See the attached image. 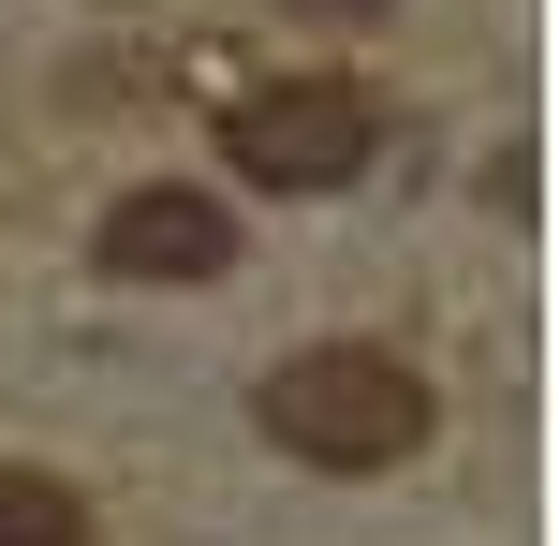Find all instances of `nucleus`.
<instances>
[{
	"instance_id": "7ed1b4c3",
	"label": "nucleus",
	"mask_w": 560,
	"mask_h": 546,
	"mask_svg": "<svg viewBox=\"0 0 560 546\" xmlns=\"http://www.w3.org/2000/svg\"><path fill=\"white\" fill-rule=\"evenodd\" d=\"M236 266V207L222 193H192V177H148V193H118L104 207V281H222Z\"/></svg>"
},
{
	"instance_id": "39448f33",
	"label": "nucleus",
	"mask_w": 560,
	"mask_h": 546,
	"mask_svg": "<svg viewBox=\"0 0 560 546\" xmlns=\"http://www.w3.org/2000/svg\"><path fill=\"white\" fill-rule=\"evenodd\" d=\"M280 15H310V30H354V15H398V0H280Z\"/></svg>"
},
{
	"instance_id": "f257e3e1",
	"label": "nucleus",
	"mask_w": 560,
	"mask_h": 546,
	"mask_svg": "<svg viewBox=\"0 0 560 546\" xmlns=\"http://www.w3.org/2000/svg\"><path fill=\"white\" fill-rule=\"evenodd\" d=\"M252 429L280 458H310V473H398L428 443V384L384 340H310V355H280L252 384Z\"/></svg>"
},
{
	"instance_id": "20e7f679",
	"label": "nucleus",
	"mask_w": 560,
	"mask_h": 546,
	"mask_svg": "<svg viewBox=\"0 0 560 546\" xmlns=\"http://www.w3.org/2000/svg\"><path fill=\"white\" fill-rule=\"evenodd\" d=\"M0 546H89V502L59 488V473L0 458Z\"/></svg>"
},
{
	"instance_id": "f03ea898",
	"label": "nucleus",
	"mask_w": 560,
	"mask_h": 546,
	"mask_svg": "<svg viewBox=\"0 0 560 546\" xmlns=\"http://www.w3.org/2000/svg\"><path fill=\"white\" fill-rule=\"evenodd\" d=\"M236 177H266V193H339V177H369V148H384V104H369L354 74H280L252 104L222 118Z\"/></svg>"
}]
</instances>
